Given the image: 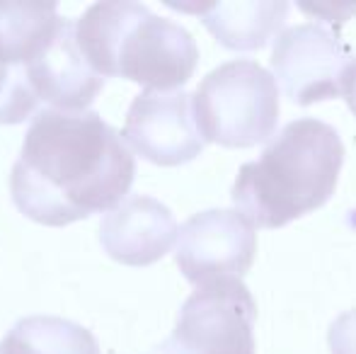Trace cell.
Listing matches in <instances>:
<instances>
[{"mask_svg":"<svg viewBox=\"0 0 356 354\" xmlns=\"http://www.w3.org/2000/svg\"><path fill=\"white\" fill-rule=\"evenodd\" d=\"M327 342L332 354H356V311H347L332 323Z\"/></svg>","mask_w":356,"mask_h":354,"instance_id":"9a60e30c","label":"cell"},{"mask_svg":"<svg viewBox=\"0 0 356 354\" xmlns=\"http://www.w3.org/2000/svg\"><path fill=\"white\" fill-rule=\"evenodd\" d=\"M192 107L204 141L225 148L269 141L282 112L274 76L250 58L213 68L192 95Z\"/></svg>","mask_w":356,"mask_h":354,"instance_id":"277c9868","label":"cell"},{"mask_svg":"<svg viewBox=\"0 0 356 354\" xmlns=\"http://www.w3.org/2000/svg\"><path fill=\"white\" fill-rule=\"evenodd\" d=\"M3 354H99L88 328L58 316H29L17 321L3 340Z\"/></svg>","mask_w":356,"mask_h":354,"instance_id":"4fadbf2b","label":"cell"},{"mask_svg":"<svg viewBox=\"0 0 356 354\" xmlns=\"http://www.w3.org/2000/svg\"><path fill=\"white\" fill-rule=\"evenodd\" d=\"M179 236L172 211L153 197H127L99 223V243L112 260L148 267L170 252Z\"/></svg>","mask_w":356,"mask_h":354,"instance_id":"30bf717a","label":"cell"},{"mask_svg":"<svg viewBox=\"0 0 356 354\" xmlns=\"http://www.w3.org/2000/svg\"><path fill=\"white\" fill-rule=\"evenodd\" d=\"M122 136L143 161L160 168L192 163L207 146L194 119L192 95L182 90H143L136 95L127 112Z\"/></svg>","mask_w":356,"mask_h":354,"instance_id":"ba28073f","label":"cell"},{"mask_svg":"<svg viewBox=\"0 0 356 354\" xmlns=\"http://www.w3.org/2000/svg\"><path fill=\"white\" fill-rule=\"evenodd\" d=\"M192 10L202 17L204 27L216 37L220 47L230 51H254L264 49L286 24L289 3L284 0H223L207 3Z\"/></svg>","mask_w":356,"mask_h":354,"instance_id":"8fae6325","label":"cell"},{"mask_svg":"<svg viewBox=\"0 0 356 354\" xmlns=\"http://www.w3.org/2000/svg\"><path fill=\"white\" fill-rule=\"evenodd\" d=\"M342 97L347 99L349 109L354 112L356 117V58L347 63L344 68V76H342Z\"/></svg>","mask_w":356,"mask_h":354,"instance_id":"2e32d148","label":"cell"},{"mask_svg":"<svg viewBox=\"0 0 356 354\" xmlns=\"http://www.w3.org/2000/svg\"><path fill=\"white\" fill-rule=\"evenodd\" d=\"M352 214H354V216H352V218H349V221H352V223H356V211H352Z\"/></svg>","mask_w":356,"mask_h":354,"instance_id":"e0dca14e","label":"cell"},{"mask_svg":"<svg viewBox=\"0 0 356 354\" xmlns=\"http://www.w3.org/2000/svg\"><path fill=\"white\" fill-rule=\"evenodd\" d=\"M257 303L240 279L197 287L182 303L163 354H254Z\"/></svg>","mask_w":356,"mask_h":354,"instance_id":"5b68a950","label":"cell"},{"mask_svg":"<svg viewBox=\"0 0 356 354\" xmlns=\"http://www.w3.org/2000/svg\"><path fill=\"white\" fill-rule=\"evenodd\" d=\"M0 354H3V347H0Z\"/></svg>","mask_w":356,"mask_h":354,"instance_id":"ac0fdd59","label":"cell"},{"mask_svg":"<svg viewBox=\"0 0 356 354\" xmlns=\"http://www.w3.org/2000/svg\"><path fill=\"white\" fill-rule=\"evenodd\" d=\"M342 166L337 129L313 117L293 119L257 161L240 168L230 197L252 228H282L332 197Z\"/></svg>","mask_w":356,"mask_h":354,"instance_id":"7a4b0ae2","label":"cell"},{"mask_svg":"<svg viewBox=\"0 0 356 354\" xmlns=\"http://www.w3.org/2000/svg\"><path fill=\"white\" fill-rule=\"evenodd\" d=\"M257 255V233L230 209H209L184 221L177 236V260L184 279L197 287L243 279Z\"/></svg>","mask_w":356,"mask_h":354,"instance_id":"52a82bcc","label":"cell"},{"mask_svg":"<svg viewBox=\"0 0 356 354\" xmlns=\"http://www.w3.org/2000/svg\"><path fill=\"white\" fill-rule=\"evenodd\" d=\"M134 177L131 151L97 112L42 109L24 134L10 192L27 218L58 228L117 209Z\"/></svg>","mask_w":356,"mask_h":354,"instance_id":"6da1fadb","label":"cell"},{"mask_svg":"<svg viewBox=\"0 0 356 354\" xmlns=\"http://www.w3.org/2000/svg\"><path fill=\"white\" fill-rule=\"evenodd\" d=\"M61 19L54 3H0V63L27 71Z\"/></svg>","mask_w":356,"mask_h":354,"instance_id":"7c38bea8","label":"cell"},{"mask_svg":"<svg viewBox=\"0 0 356 354\" xmlns=\"http://www.w3.org/2000/svg\"><path fill=\"white\" fill-rule=\"evenodd\" d=\"M80 54L99 76H119L148 90L175 92L199 63L194 37L131 0L95 3L75 22Z\"/></svg>","mask_w":356,"mask_h":354,"instance_id":"3957f363","label":"cell"},{"mask_svg":"<svg viewBox=\"0 0 356 354\" xmlns=\"http://www.w3.org/2000/svg\"><path fill=\"white\" fill-rule=\"evenodd\" d=\"M27 78L39 99L63 112H85L104 88V78L95 73L80 54L75 22L68 17L58 22L56 32L32 58Z\"/></svg>","mask_w":356,"mask_h":354,"instance_id":"9c48e42d","label":"cell"},{"mask_svg":"<svg viewBox=\"0 0 356 354\" xmlns=\"http://www.w3.org/2000/svg\"><path fill=\"white\" fill-rule=\"evenodd\" d=\"M349 47L323 24H296L279 34L272 51L274 81L300 107L342 95V76Z\"/></svg>","mask_w":356,"mask_h":354,"instance_id":"8992f818","label":"cell"},{"mask_svg":"<svg viewBox=\"0 0 356 354\" xmlns=\"http://www.w3.org/2000/svg\"><path fill=\"white\" fill-rule=\"evenodd\" d=\"M39 107V97L24 68L0 63V124H22Z\"/></svg>","mask_w":356,"mask_h":354,"instance_id":"5bb4252c","label":"cell"}]
</instances>
